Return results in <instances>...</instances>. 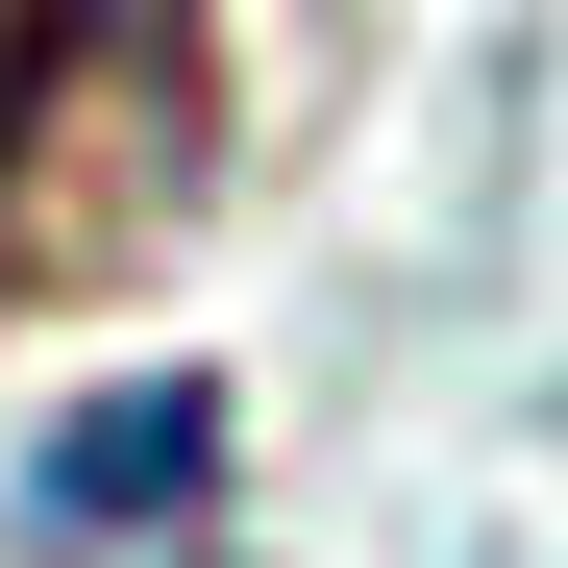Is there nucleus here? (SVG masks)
<instances>
[{
  "label": "nucleus",
  "mask_w": 568,
  "mask_h": 568,
  "mask_svg": "<svg viewBox=\"0 0 568 568\" xmlns=\"http://www.w3.org/2000/svg\"><path fill=\"white\" fill-rule=\"evenodd\" d=\"M199 495H223V371H124V396H74L50 445H26V544H74V568H100V544H199Z\"/></svg>",
  "instance_id": "1"
}]
</instances>
